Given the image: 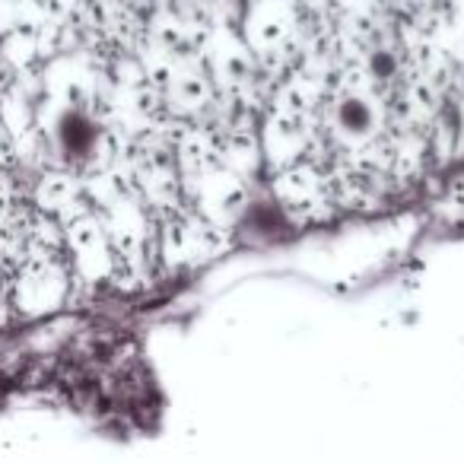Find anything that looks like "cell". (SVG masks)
<instances>
[{"instance_id": "6da1fadb", "label": "cell", "mask_w": 464, "mask_h": 464, "mask_svg": "<svg viewBox=\"0 0 464 464\" xmlns=\"http://www.w3.org/2000/svg\"><path fill=\"white\" fill-rule=\"evenodd\" d=\"M229 229L217 226L213 219L200 217L191 207L160 217V229H156V261L172 271H191L207 261H213L217 255L226 252L229 246Z\"/></svg>"}, {"instance_id": "7a4b0ae2", "label": "cell", "mask_w": 464, "mask_h": 464, "mask_svg": "<svg viewBox=\"0 0 464 464\" xmlns=\"http://www.w3.org/2000/svg\"><path fill=\"white\" fill-rule=\"evenodd\" d=\"M271 181V198L277 210H284L286 219L305 226V223H324L337 213L334 194H331L328 162L303 160L286 169L267 175Z\"/></svg>"}]
</instances>
